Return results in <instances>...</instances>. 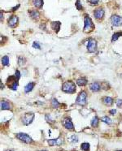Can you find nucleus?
Segmentation results:
<instances>
[{
    "mask_svg": "<svg viewBox=\"0 0 122 151\" xmlns=\"http://www.w3.org/2000/svg\"><path fill=\"white\" fill-rule=\"evenodd\" d=\"M16 138L19 139L22 142H24V143H26V144H32L33 142V139L31 138V137H30L28 134H26V133H23V132L17 133Z\"/></svg>",
    "mask_w": 122,
    "mask_h": 151,
    "instance_id": "20e7f679",
    "label": "nucleus"
},
{
    "mask_svg": "<svg viewBox=\"0 0 122 151\" xmlns=\"http://www.w3.org/2000/svg\"><path fill=\"white\" fill-rule=\"evenodd\" d=\"M89 2L91 3V5H97L99 0H89Z\"/></svg>",
    "mask_w": 122,
    "mask_h": 151,
    "instance_id": "72a5a7b5",
    "label": "nucleus"
},
{
    "mask_svg": "<svg viewBox=\"0 0 122 151\" xmlns=\"http://www.w3.org/2000/svg\"><path fill=\"white\" fill-rule=\"evenodd\" d=\"M63 125L64 126L65 128H67V129H68V130H73V128H74V126H73V123H72V120L68 117L64 119Z\"/></svg>",
    "mask_w": 122,
    "mask_h": 151,
    "instance_id": "9d476101",
    "label": "nucleus"
},
{
    "mask_svg": "<svg viewBox=\"0 0 122 151\" xmlns=\"http://www.w3.org/2000/svg\"><path fill=\"white\" fill-rule=\"evenodd\" d=\"M48 145L50 146H54V145H61L64 143V138L62 136H59L56 139H51L48 140Z\"/></svg>",
    "mask_w": 122,
    "mask_h": 151,
    "instance_id": "6e6552de",
    "label": "nucleus"
},
{
    "mask_svg": "<svg viewBox=\"0 0 122 151\" xmlns=\"http://www.w3.org/2000/svg\"><path fill=\"white\" fill-rule=\"evenodd\" d=\"M20 7V5L18 4V5H17V6H16V7H14L12 8V9H11V11H15L16 10L18 9V7Z\"/></svg>",
    "mask_w": 122,
    "mask_h": 151,
    "instance_id": "c9c22d12",
    "label": "nucleus"
},
{
    "mask_svg": "<svg viewBox=\"0 0 122 151\" xmlns=\"http://www.w3.org/2000/svg\"><path fill=\"white\" fill-rule=\"evenodd\" d=\"M81 148L83 151H90V144L86 143V142L82 143L81 145Z\"/></svg>",
    "mask_w": 122,
    "mask_h": 151,
    "instance_id": "393cba45",
    "label": "nucleus"
},
{
    "mask_svg": "<svg viewBox=\"0 0 122 151\" xmlns=\"http://www.w3.org/2000/svg\"><path fill=\"white\" fill-rule=\"evenodd\" d=\"M33 47L35 48V49H38V50H41V46L38 42H34L33 43Z\"/></svg>",
    "mask_w": 122,
    "mask_h": 151,
    "instance_id": "c85d7f7f",
    "label": "nucleus"
},
{
    "mask_svg": "<svg viewBox=\"0 0 122 151\" xmlns=\"http://www.w3.org/2000/svg\"><path fill=\"white\" fill-rule=\"evenodd\" d=\"M40 151H47V150H46V149H43V150H40Z\"/></svg>",
    "mask_w": 122,
    "mask_h": 151,
    "instance_id": "58836bf2",
    "label": "nucleus"
},
{
    "mask_svg": "<svg viewBox=\"0 0 122 151\" xmlns=\"http://www.w3.org/2000/svg\"><path fill=\"white\" fill-rule=\"evenodd\" d=\"M99 119L97 116H94L92 120H91V126H92L93 128H97L99 126Z\"/></svg>",
    "mask_w": 122,
    "mask_h": 151,
    "instance_id": "4be33fe9",
    "label": "nucleus"
},
{
    "mask_svg": "<svg viewBox=\"0 0 122 151\" xmlns=\"http://www.w3.org/2000/svg\"><path fill=\"white\" fill-rule=\"evenodd\" d=\"M84 24H85V25H84V32L85 33H90V32H91V31H93V29H94V25L89 16H85Z\"/></svg>",
    "mask_w": 122,
    "mask_h": 151,
    "instance_id": "f03ea898",
    "label": "nucleus"
},
{
    "mask_svg": "<svg viewBox=\"0 0 122 151\" xmlns=\"http://www.w3.org/2000/svg\"><path fill=\"white\" fill-rule=\"evenodd\" d=\"M69 141L72 142V143H77L78 142V137L77 135H72L70 138H69Z\"/></svg>",
    "mask_w": 122,
    "mask_h": 151,
    "instance_id": "cd10ccee",
    "label": "nucleus"
},
{
    "mask_svg": "<svg viewBox=\"0 0 122 151\" xmlns=\"http://www.w3.org/2000/svg\"><path fill=\"white\" fill-rule=\"evenodd\" d=\"M90 90L93 92H98L101 90V86H100L99 83L94 82V83H91L90 85Z\"/></svg>",
    "mask_w": 122,
    "mask_h": 151,
    "instance_id": "ddd939ff",
    "label": "nucleus"
},
{
    "mask_svg": "<svg viewBox=\"0 0 122 151\" xmlns=\"http://www.w3.org/2000/svg\"><path fill=\"white\" fill-rule=\"evenodd\" d=\"M76 7H77V10H81V9H82V6H81V4L80 0H77Z\"/></svg>",
    "mask_w": 122,
    "mask_h": 151,
    "instance_id": "c756f323",
    "label": "nucleus"
},
{
    "mask_svg": "<svg viewBox=\"0 0 122 151\" xmlns=\"http://www.w3.org/2000/svg\"><path fill=\"white\" fill-rule=\"evenodd\" d=\"M101 120H102L103 122H104L105 123H107V124H111V123H112V119H111L109 117H107V116H103V117H102V118H101Z\"/></svg>",
    "mask_w": 122,
    "mask_h": 151,
    "instance_id": "a878e982",
    "label": "nucleus"
},
{
    "mask_svg": "<svg viewBox=\"0 0 122 151\" xmlns=\"http://www.w3.org/2000/svg\"><path fill=\"white\" fill-rule=\"evenodd\" d=\"M1 21H3V11H1Z\"/></svg>",
    "mask_w": 122,
    "mask_h": 151,
    "instance_id": "e433bc0d",
    "label": "nucleus"
},
{
    "mask_svg": "<svg viewBox=\"0 0 122 151\" xmlns=\"http://www.w3.org/2000/svg\"><path fill=\"white\" fill-rule=\"evenodd\" d=\"M109 113H110L111 115H114L116 113V109H112V110H110Z\"/></svg>",
    "mask_w": 122,
    "mask_h": 151,
    "instance_id": "f704fd0d",
    "label": "nucleus"
},
{
    "mask_svg": "<svg viewBox=\"0 0 122 151\" xmlns=\"http://www.w3.org/2000/svg\"><path fill=\"white\" fill-rule=\"evenodd\" d=\"M34 114L33 113H26L24 115V116L22 117V123L24 125H29L33 121L34 119Z\"/></svg>",
    "mask_w": 122,
    "mask_h": 151,
    "instance_id": "39448f33",
    "label": "nucleus"
},
{
    "mask_svg": "<svg viewBox=\"0 0 122 151\" xmlns=\"http://www.w3.org/2000/svg\"><path fill=\"white\" fill-rule=\"evenodd\" d=\"M17 24H18V17L16 16H13L8 20V25L11 28H15L17 25Z\"/></svg>",
    "mask_w": 122,
    "mask_h": 151,
    "instance_id": "9b49d317",
    "label": "nucleus"
},
{
    "mask_svg": "<svg viewBox=\"0 0 122 151\" xmlns=\"http://www.w3.org/2000/svg\"><path fill=\"white\" fill-rule=\"evenodd\" d=\"M29 14L34 20L38 19V17L40 16V14H39V12L38 11H35V10H30V11H29Z\"/></svg>",
    "mask_w": 122,
    "mask_h": 151,
    "instance_id": "f3484780",
    "label": "nucleus"
},
{
    "mask_svg": "<svg viewBox=\"0 0 122 151\" xmlns=\"http://www.w3.org/2000/svg\"><path fill=\"white\" fill-rule=\"evenodd\" d=\"M5 151H14V150H12V149H7V150H5Z\"/></svg>",
    "mask_w": 122,
    "mask_h": 151,
    "instance_id": "4c0bfd02",
    "label": "nucleus"
},
{
    "mask_svg": "<svg viewBox=\"0 0 122 151\" xmlns=\"http://www.w3.org/2000/svg\"><path fill=\"white\" fill-rule=\"evenodd\" d=\"M116 106H118V107L122 108V99L117 100V102H116Z\"/></svg>",
    "mask_w": 122,
    "mask_h": 151,
    "instance_id": "473e14b6",
    "label": "nucleus"
},
{
    "mask_svg": "<svg viewBox=\"0 0 122 151\" xmlns=\"http://www.w3.org/2000/svg\"><path fill=\"white\" fill-rule=\"evenodd\" d=\"M25 63H26L25 58H24L22 56H20L19 59H18V64H19V66H23V65L25 64Z\"/></svg>",
    "mask_w": 122,
    "mask_h": 151,
    "instance_id": "bb28decb",
    "label": "nucleus"
},
{
    "mask_svg": "<svg viewBox=\"0 0 122 151\" xmlns=\"http://www.w3.org/2000/svg\"><path fill=\"white\" fill-rule=\"evenodd\" d=\"M103 103L106 106H111L113 103V99L110 97H104L103 98Z\"/></svg>",
    "mask_w": 122,
    "mask_h": 151,
    "instance_id": "a211bd4d",
    "label": "nucleus"
},
{
    "mask_svg": "<svg viewBox=\"0 0 122 151\" xmlns=\"http://www.w3.org/2000/svg\"><path fill=\"white\" fill-rule=\"evenodd\" d=\"M46 120L47 122H51V123H54L55 121L51 118V115H46Z\"/></svg>",
    "mask_w": 122,
    "mask_h": 151,
    "instance_id": "7c9ffc66",
    "label": "nucleus"
},
{
    "mask_svg": "<svg viewBox=\"0 0 122 151\" xmlns=\"http://www.w3.org/2000/svg\"><path fill=\"white\" fill-rule=\"evenodd\" d=\"M18 81L15 76H11V77H8L7 79V85L11 90H16L17 88H18Z\"/></svg>",
    "mask_w": 122,
    "mask_h": 151,
    "instance_id": "7ed1b4c3",
    "label": "nucleus"
},
{
    "mask_svg": "<svg viewBox=\"0 0 122 151\" xmlns=\"http://www.w3.org/2000/svg\"><path fill=\"white\" fill-rule=\"evenodd\" d=\"M122 36V32H118V33H115L112 35V42H116L117 39H118L120 37Z\"/></svg>",
    "mask_w": 122,
    "mask_h": 151,
    "instance_id": "5701e85b",
    "label": "nucleus"
},
{
    "mask_svg": "<svg viewBox=\"0 0 122 151\" xmlns=\"http://www.w3.org/2000/svg\"><path fill=\"white\" fill-rule=\"evenodd\" d=\"M117 151H122V150H117Z\"/></svg>",
    "mask_w": 122,
    "mask_h": 151,
    "instance_id": "ea45409f",
    "label": "nucleus"
},
{
    "mask_svg": "<svg viewBox=\"0 0 122 151\" xmlns=\"http://www.w3.org/2000/svg\"><path fill=\"white\" fill-rule=\"evenodd\" d=\"M36 83L34 82H29V84H27V85H26L25 87V92L26 93V94H28V93L31 92L33 90V89L34 88V86H35Z\"/></svg>",
    "mask_w": 122,
    "mask_h": 151,
    "instance_id": "2eb2a0df",
    "label": "nucleus"
},
{
    "mask_svg": "<svg viewBox=\"0 0 122 151\" xmlns=\"http://www.w3.org/2000/svg\"><path fill=\"white\" fill-rule=\"evenodd\" d=\"M87 83H88V81H87V80L86 78H80L77 80V84L79 86H85L87 85Z\"/></svg>",
    "mask_w": 122,
    "mask_h": 151,
    "instance_id": "6ab92c4d",
    "label": "nucleus"
},
{
    "mask_svg": "<svg viewBox=\"0 0 122 151\" xmlns=\"http://www.w3.org/2000/svg\"><path fill=\"white\" fill-rule=\"evenodd\" d=\"M15 77L18 79V80H20V71H18V70H16V72H15Z\"/></svg>",
    "mask_w": 122,
    "mask_h": 151,
    "instance_id": "2f4dec72",
    "label": "nucleus"
},
{
    "mask_svg": "<svg viewBox=\"0 0 122 151\" xmlns=\"http://www.w3.org/2000/svg\"><path fill=\"white\" fill-rule=\"evenodd\" d=\"M86 97L87 94L86 91H81L77 97V103L81 106H84L86 104Z\"/></svg>",
    "mask_w": 122,
    "mask_h": 151,
    "instance_id": "423d86ee",
    "label": "nucleus"
},
{
    "mask_svg": "<svg viewBox=\"0 0 122 151\" xmlns=\"http://www.w3.org/2000/svg\"><path fill=\"white\" fill-rule=\"evenodd\" d=\"M62 90L67 94H73L76 92V85L72 81H68L64 83L62 86Z\"/></svg>",
    "mask_w": 122,
    "mask_h": 151,
    "instance_id": "f257e3e1",
    "label": "nucleus"
},
{
    "mask_svg": "<svg viewBox=\"0 0 122 151\" xmlns=\"http://www.w3.org/2000/svg\"><path fill=\"white\" fill-rule=\"evenodd\" d=\"M33 3L37 8H41L43 5V0H33Z\"/></svg>",
    "mask_w": 122,
    "mask_h": 151,
    "instance_id": "412c9836",
    "label": "nucleus"
},
{
    "mask_svg": "<svg viewBox=\"0 0 122 151\" xmlns=\"http://www.w3.org/2000/svg\"><path fill=\"white\" fill-rule=\"evenodd\" d=\"M94 16L96 19H102L103 16H104V11L102 8H98L94 11Z\"/></svg>",
    "mask_w": 122,
    "mask_h": 151,
    "instance_id": "f8f14e48",
    "label": "nucleus"
},
{
    "mask_svg": "<svg viewBox=\"0 0 122 151\" xmlns=\"http://www.w3.org/2000/svg\"><path fill=\"white\" fill-rule=\"evenodd\" d=\"M111 21L112 24L114 26H120L122 25V17L116 16V15H113L111 17Z\"/></svg>",
    "mask_w": 122,
    "mask_h": 151,
    "instance_id": "1a4fd4ad",
    "label": "nucleus"
},
{
    "mask_svg": "<svg viewBox=\"0 0 122 151\" xmlns=\"http://www.w3.org/2000/svg\"><path fill=\"white\" fill-rule=\"evenodd\" d=\"M2 64L3 66H8L9 65V58L8 56H3L2 58Z\"/></svg>",
    "mask_w": 122,
    "mask_h": 151,
    "instance_id": "b1692460",
    "label": "nucleus"
},
{
    "mask_svg": "<svg viewBox=\"0 0 122 151\" xmlns=\"http://www.w3.org/2000/svg\"><path fill=\"white\" fill-rule=\"evenodd\" d=\"M87 51H88L90 53H94L96 51V49H97V43L96 41H95L94 39L90 38L89 39L88 41V44H87Z\"/></svg>",
    "mask_w": 122,
    "mask_h": 151,
    "instance_id": "0eeeda50",
    "label": "nucleus"
},
{
    "mask_svg": "<svg viewBox=\"0 0 122 151\" xmlns=\"http://www.w3.org/2000/svg\"><path fill=\"white\" fill-rule=\"evenodd\" d=\"M61 106V104L59 103V102L57 101V99H55V98H53L51 100V106H52V108H54V109H57L59 108V106Z\"/></svg>",
    "mask_w": 122,
    "mask_h": 151,
    "instance_id": "aec40b11",
    "label": "nucleus"
},
{
    "mask_svg": "<svg viewBox=\"0 0 122 151\" xmlns=\"http://www.w3.org/2000/svg\"><path fill=\"white\" fill-rule=\"evenodd\" d=\"M60 25H61V23L59 21H54L51 23V28L55 32L58 33L60 29Z\"/></svg>",
    "mask_w": 122,
    "mask_h": 151,
    "instance_id": "4468645a",
    "label": "nucleus"
},
{
    "mask_svg": "<svg viewBox=\"0 0 122 151\" xmlns=\"http://www.w3.org/2000/svg\"><path fill=\"white\" fill-rule=\"evenodd\" d=\"M0 105H1V110H10V109H11L10 103H8V102H7V101L3 100L1 102V104Z\"/></svg>",
    "mask_w": 122,
    "mask_h": 151,
    "instance_id": "dca6fc26",
    "label": "nucleus"
}]
</instances>
